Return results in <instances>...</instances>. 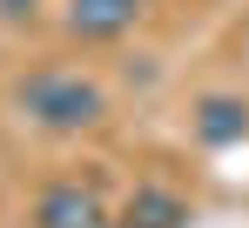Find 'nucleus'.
<instances>
[{"instance_id": "f257e3e1", "label": "nucleus", "mask_w": 249, "mask_h": 228, "mask_svg": "<svg viewBox=\"0 0 249 228\" xmlns=\"http://www.w3.org/2000/svg\"><path fill=\"white\" fill-rule=\"evenodd\" d=\"M14 108L27 114L34 128H47V134H81V128H94V121L108 114V94H101L88 74L41 67V74H27L14 87Z\"/></svg>"}, {"instance_id": "f03ea898", "label": "nucleus", "mask_w": 249, "mask_h": 228, "mask_svg": "<svg viewBox=\"0 0 249 228\" xmlns=\"http://www.w3.org/2000/svg\"><path fill=\"white\" fill-rule=\"evenodd\" d=\"M34 228H101V195L81 181H54L34 201Z\"/></svg>"}, {"instance_id": "7ed1b4c3", "label": "nucleus", "mask_w": 249, "mask_h": 228, "mask_svg": "<svg viewBox=\"0 0 249 228\" xmlns=\"http://www.w3.org/2000/svg\"><path fill=\"white\" fill-rule=\"evenodd\" d=\"M142 20V0H68V34L74 40H122Z\"/></svg>"}, {"instance_id": "20e7f679", "label": "nucleus", "mask_w": 249, "mask_h": 228, "mask_svg": "<svg viewBox=\"0 0 249 228\" xmlns=\"http://www.w3.org/2000/svg\"><path fill=\"white\" fill-rule=\"evenodd\" d=\"M196 141H202V148H236V141H249V101L243 94H202V101H196Z\"/></svg>"}, {"instance_id": "39448f33", "label": "nucleus", "mask_w": 249, "mask_h": 228, "mask_svg": "<svg viewBox=\"0 0 249 228\" xmlns=\"http://www.w3.org/2000/svg\"><path fill=\"white\" fill-rule=\"evenodd\" d=\"M122 222L128 228H182V222H189V201H182L175 188H162V181H148V188L128 195Z\"/></svg>"}, {"instance_id": "423d86ee", "label": "nucleus", "mask_w": 249, "mask_h": 228, "mask_svg": "<svg viewBox=\"0 0 249 228\" xmlns=\"http://www.w3.org/2000/svg\"><path fill=\"white\" fill-rule=\"evenodd\" d=\"M41 0H0V20H34Z\"/></svg>"}]
</instances>
